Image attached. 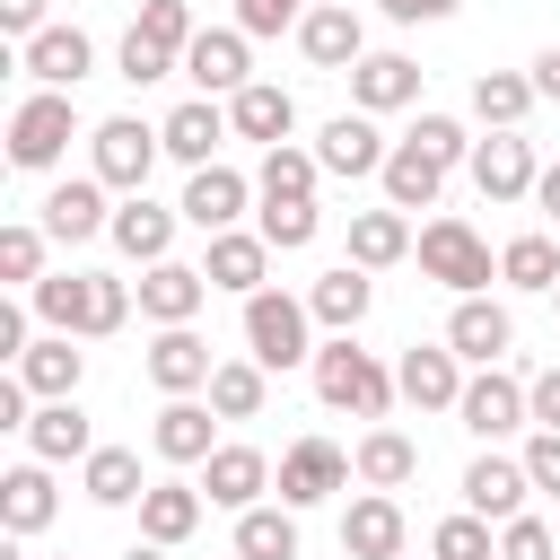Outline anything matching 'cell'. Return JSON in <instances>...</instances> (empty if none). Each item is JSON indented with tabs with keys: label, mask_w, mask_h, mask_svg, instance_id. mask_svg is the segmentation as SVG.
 <instances>
[{
	"label": "cell",
	"mask_w": 560,
	"mask_h": 560,
	"mask_svg": "<svg viewBox=\"0 0 560 560\" xmlns=\"http://www.w3.org/2000/svg\"><path fill=\"white\" fill-rule=\"evenodd\" d=\"M175 219H184V210H158L149 192H131V201L114 210V228H105V236H114V245H122V254L149 271V262H166V245H175Z\"/></svg>",
	"instance_id": "obj_28"
},
{
	"label": "cell",
	"mask_w": 560,
	"mask_h": 560,
	"mask_svg": "<svg viewBox=\"0 0 560 560\" xmlns=\"http://www.w3.org/2000/svg\"><path fill=\"white\" fill-rule=\"evenodd\" d=\"M376 9H385L394 26H429V18H455L464 0H376Z\"/></svg>",
	"instance_id": "obj_53"
},
{
	"label": "cell",
	"mask_w": 560,
	"mask_h": 560,
	"mask_svg": "<svg viewBox=\"0 0 560 560\" xmlns=\"http://www.w3.org/2000/svg\"><path fill=\"white\" fill-rule=\"evenodd\" d=\"M262 376H271V368H254V359H219L210 411H219V420H254V411H262Z\"/></svg>",
	"instance_id": "obj_42"
},
{
	"label": "cell",
	"mask_w": 560,
	"mask_h": 560,
	"mask_svg": "<svg viewBox=\"0 0 560 560\" xmlns=\"http://www.w3.org/2000/svg\"><path fill=\"white\" fill-rule=\"evenodd\" d=\"M472 184H481V201H525V192L542 184L534 140H525V131H490V140H472Z\"/></svg>",
	"instance_id": "obj_9"
},
{
	"label": "cell",
	"mask_w": 560,
	"mask_h": 560,
	"mask_svg": "<svg viewBox=\"0 0 560 560\" xmlns=\"http://www.w3.org/2000/svg\"><path fill=\"white\" fill-rule=\"evenodd\" d=\"M298 52H306L315 70H359V61H368L359 9H306V18H298Z\"/></svg>",
	"instance_id": "obj_20"
},
{
	"label": "cell",
	"mask_w": 560,
	"mask_h": 560,
	"mask_svg": "<svg viewBox=\"0 0 560 560\" xmlns=\"http://www.w3.org/2000/svg\"><path fill=\"white\" fill-rule=\"evenodd\" d=\"M350 481V455L332 446V438H298L289 455H280V508H315V499H332Z\"/></svg>",
	"instance_id": "obj_14"
},
{
	"label": "cell",
	"mask_w": 560,
	"mask_h": 560,
	"mask_svg": "<svg viewBox=\"0 0 560 560\" xmlns=\"http://www.w3.org/2000/svg\"><path fill=\"white\" fill-rule=\"evenodd\" d=\"M315 175H324V166H315V149H289V140H280V149H262L254 192H262V201H315Z\"/></svg>",
	"instance_id": "obj_39"
},
{
	"label": "cell",
	"mask_w": 560,
	"mask_h": 560,
	"mask_svg": "<svg viewBox=\"0 0 560 560\" xmlns=\"http://www.w3.org/2000/svg\"><path fill=\"white\" fill-rule=\"evenodd\" d=\"M350 464H359V481H368V490H402V481L420 472V446H411L402 429H368Z\"/></svg>",
	"instance_id": "obj_36"
},
{
	"label": "cell",
	"mask_w": 560,
	"mask_h": 560,
	"mask_svg": "<svg viewBox=\"0 0 560 560\" xmlns=\"http://www.w3.org/2000/svg\"><path fill=\"white\" fill-rule=\"evenodd\" d=\"M525 481L560 499V429H534V446H525Z\"/></svg>",
	"instance_id": "obj_51"
},
{
	"label": "cell",
	"mask_w": 560,
	"mask_h": 560,
	"mask_svg": "<svg viewBox=\"0 0 560 560\" xmlns=\"http://www.w3.org/2000/svg\"><path fill=\"white\" fill-rule=\"evenodd\" d=\"M245 26H201L192 35V52H184V70H192V88L201 96H236V88H254V61H245Z\"/></svg>",
	"instance_id": "obj_10"
},
{
	"label": "cell",
	"mask_w": 560,
	"mask_h": 560,
	"mask_svg": "<svg viewBox=\"0 0 560 560\" xmlns=\"http://www.w3.org/2000/svg\"><path fill=\"white\" fill-rule=\"evenodd\" d=\"M306 368H315V394H324L332 411H359V420H385V411H394V376H385L350 332H332Z\"/></svg>",
	"instance_id": "obj_2"
},
{
	"label": "cell",
	"mask_w": 560,
	"mask_h": 560,
	"mask_svg": "<svg viewBox=\"0 0 560 560\" xmlns=\"http://www.w3.org/2000/svg\"><path fill=\"white\" fill-rule=\"evenodd\" d=\"M306 298H280V289H254L245 298V350H254V368H298V359H315V341H306Z\"/></svg>",
	"instance_id": "obj_3"
},
{
	"label": "cell",
	"mask_w": 560,
	"mask_h": 560,
	"mask_svg": "<svg viewBox=\"0 0 560 560\" xmlns=\"http://www.w3.org/2000/svg\"><path fill=\"white\" fill-rule=\"evenodd\" d=\"M411 254V219L402 210H350V262L359 271H385Z\"/></svg>",
	"instance_id": "obj_35"
},
{
	"label": "cell",
	"mask_w": 560,
	"mask_h": 560,
	"mask_svg": "<svg viewBox=\"0 0 560 560\" xmlns=\"http://www.w3.org/2000/svg\"><path fill=\"white\" fill-rule=\"evenodd\" d=\"M525 455H472L464 464V508L472 516H499V525H516L525 516Z\"/></svg>",
	"instance_id": "obj_19"
},
{
	"label": "cell",
	"mask_w": 560,
	"mask_h": 560,
	"mask_svg": "<svg viewBox=\"0 0 560 560\" xmlns=\"http://www.w3.org/2000/svg\"><path fill=\"white\" fill-rule=\"evenodd\" d=\"M26 298H35V315H44L52 332H70V341H105V332H122V315H131V280H114V271H44Z\"/></svg>",
	"instance_id": "obj_1"
},
{
	"label": "cell",
	"mask_w": 560,
	"mask_h": 560,
	"mask_svg": "<svg viewBox=\"0 0 560 560\" xmlns=\"http://www.w3.org/2000/svg\"><path fill=\"white\" fill-rule=\"evenodd\" d=\"M158 140H166V158H184V166H219V140H228V114H219L210 96H192V105H175V114L158 122Z\"/></svg>",
	"instance_id": "obj_27"
},
{
	"label": "cell",
	"mask_w": 560,
	"mask_h": 560,
	"mask_svg": "<svg viewBox=\"0 0 560 560\" xmlns=\"http://www.w3.org/2000/svg\"><path fill=\"white\" fill-rule=\"evenodd\" d=\"M306 18V0H236V26L245 35H280V26H298Z\"/></svg>",
	"instance_id": "obj_50"
},
{
	"label": "cell",
	"mask_w": 560,
	"mask_h": 560,
	"mask_svg": "<svg viewBox=\"0 0 560 560\" xmlns=\"http://www.w3.org/2000/svg\"><path fill=\"white\" fill-rule=\"evenodd\" d=\"M429 560H499V542H490V516H472V508L438 516V534H429Z\"/></svg>",
	"instance_id": "obj_44"
},
{
	"label": "cell",
	"mask_w": 560,
	"mask_h": 560,
	"mask_svg": "<svg viewBox=\"0 0 560 560\" xmlns=\"http://www.w3.org/2000/svg\"><path fill=\"white\" fill-rule=\"evenodd\" d=\"M420 271L446 280L455 298H481V280H490L499 262H490V245H481L464 219H429V228H420Z\"/></svg>",
	"instance_id": "obj_6"
},
{
	"label": "cell",
	"mask_w": 560,
	"mask_h": 560,
	"mask_svg": "<svg viewBox=\"0 0 560 560\" xmlns=\"http://www.w3.org/2000/svg\"><path fill=\"white\" fill-rule=\"evenodd\" d=\"M508 341H516V324H508V306H499V298H455V315H446V350H455V359L499 368V359H508Z\"/></svg>",
	"instance_id": "obj_17"
},
{
	"label": "cell",
	"mask_w": 560,
	"mask_h": 560,
	"mask_svg": "<svg viewBox=\"0 0 560 560\" xmlns=\"http://www.w3.org/2000/svg\"><path fill=\"white\" fill-rule=\"evenodd\" d=\"M262 245H271V254L315 245V201H262Z\"/></svg>",
	"instance_id": "obj_45"
},
{
	"label": "cell",
	"mask_w": 560,
	"mask_h": 560,
	"mask_svg": "<svg viewBox=\"0 0 560 560\" xmlns=\"http://www.w3.org/2000/svg\"><path fill=\"white\" fill-rule=\"evenodd\" d=\"M210 429H219V420H210V411H201L192 394H175V402L158 411V429H149V446H158L166 464H210V455H219V438H210Z\"/></svg>",
	"instance_id": "obj_31"
},
{
	"label": "cell",
	"mask_w": 560,
	"mask_h": 560,
	"mask_svg": "<svg viewBox=\"0 0 560 560\" xmlns=\"http://www.w3.org/2000/svg\"><path fill=\"white\" fill-rule=\"evenodd\" d=\"M438 184H446V166L420 140H394V158H385V210H429Z\"/></svg>",
	"instance_id": "obj_34"
},
{
	"label": "cell",
	"mask_w": 560,
	"mask_h": 560,
	"mask_svg": "<svg viewBox=\"0 0 560 560\" xmlns=\"http://www.w3.org/2000/svg\"><path fill=\"white\" fill-rule=\"evenodd\" d=\"M245 201H254V184L236 175V166H192V184H184V219L201 228V236H228L236 219H245Z\"/></svg>",
	"instance_id": "obj_16"
},
{
	"label": "cell",
	"mask_w": 560,
	"mask_h": 560,
	"mask_svg": "<svg viewBox=\"0 0 560 560\" xmlns=\"http://www.w3.org/2000/svg\"><path fill=\"white\" fill-rule=\"evenodd\" d=\"M70 131H79V114H70V96L61 88H35L18 114H9V166H26V175H44V166H61V149H70Z\"/></svg>",
	"instance_id": "obj_4"
},
{
	"label": "cell",
	"mask_w": 560,
	"mask_h": 560,
	"mask_svg": "<svg viewBox=\"0 0 560 560\" xmlns=\"http://www.w3.org/2000/svg\"><path fill=\"white\" fill-rule=\"evenodd\" d=\"M122 560H166V551H158V542H131V551H122Z\"/></svg>",
	"instance_id": "obj_57"
},
{
	"label": "cell",
	"mask_w": 560,
	"mask_h": 560,
	"mask_svg": "<svg viewBox=\"0 0 560 560\" xmlns=\"http://www.w3.org/2000/svg\"><path fill=\"white\" fill-rule=\"evenodd\" d=\"M18 70H26L35 88H61V96H70V88L96 70V44H88L79 26H44L35 44H18Z\"/></svg>",
	"instance_id": "obj_15"
},
{
	"label": "cell",
	"mask_w": 560,
	"mask_h": 560,
	"mask_svg": "<svg viewBox=\"0 0 560 560\" xmlns=\"http://www.w3.org/2000/svg\"><path fill=\"white\" fill-rule=\"evenodd\" d=\"M52 508H61V499H52V472H44V464H9V472H0V525H9L18 542L44 534Z\"/></svg>",
	"instance_id": "obj_32"
},
{
	"label": "cell",
	"mask_w": 560,
	"mask_h": 560,
	"mask_svg": "<svg viewBox=\"0 0 560 560\" xmlns=\"http://www.w3.org/2000/svg\"><path fill=\"white\" fill-rule=\"evenodd\" d=\"M534 96H551V105H560V44L534 61Z\"/></svg>",
	"instance_id": "obj_55"
},
{
	"label": "cell",
	"mask_w": 560,
	"mask_h": 560,
	"mask_svg": "<svg viewBox=\"0 0 560 560\" xmlns=\"http://www.w3.org/2000/svg\"><path fill=\"white\" fill-rule=\"evenodd\" d=\"M140 368H149V385H158V394H201V385L219 376V359H210V341H201L192 324H166V332L149 341V359H140Z\"/></svg>",
	"instance_id": "obj_13"
},
{
	"label": "cell",
	"mask_w": 560,
	"mask_h": 560,
	"mask_svg": "<svg viewBox=\"0 0 560 560\" xmlns=\"http://www.w3.org/2000/svg\"><path fill=\"white\" fill-rule=\"evenodd\" d=\"M9 376H18L26 394H44V402H70V394H79V376H88V350H79L70 332H44Z\"/></svg>",
	"instance_id": "obj_21"
},
{
	"label": "cell",
	"mask_w": 560,
	"mask_h": 560,
	"mask_svg": "<svg viewBox=\"0 0 560 560\" xmlns=\"http://www.w3.org/2000/svg\"><path fill=\"white\" fill-rule=\"evenodd\" d=\"M525 411H534V429H560V368L525 376Z\"/></svg>",
	"instance_id": "obj_52"
},
{
	"label": "cell",
	"mask_w": 560,
	"mask_h": 560,
	"mask_svg": "<svg viewBox=\"0 0 560 560\" xmlns=\"http://www.w3.org/2000/svg\"><path fill=\"white\" fill-rule=\"evenodd\" d=\"M525 105H534V79H516V70H481V79H472V114H481L490 131H516Z\"/></svg>",
	"instance_id": "obj_40"
},
{
	"label": "cell",
	"mask_w": 560,
	"mask_h": 560,
	"mask_svg": "<svg viewBox=\"0 0 560 560\" xmlns=\"http://www.w3.org/2000/svg\"><path fill=\"white\" fill-rule=\"evenodd\" d=\"M88 158H96V184H105V192H149V166L166 158V140H158L149 122L114 114V122L88 131Z\"/></svg>",
	"instance_id": "obj_5"
},
{
	"label": "cell",
	"mask_w": 560,
	"mask_h": 560,
	"mask_svg": "<svg viewBox=\"0 0 560 560\" xmlns=\"http://www.w3.org/2000/svg\"><path fill=\"white\" fill-rule=\"evenodd\" d=\"M0 280H18V289H35L44 280V228H0Z\"/></svg>",
	"instance_id": "obj_46"
},
{
	"label": "cell",
	"mask_w": 560,
	"mask_h": 560,
	"mask_svg": "<svg viewBox=\"0 0 560 560\" xmlns=\"http://www.w3.org/2000/svg\"><path fill=\"white\" fill-rule=\"evenodd\" d=\"M499 280H508V289H560V245H551V236H508Z\"/></svg>",
	"instance_id": "obj_41"
},
{
	"label": "cell",
	"mask_w": 560,
	"mask_h": 560,
	"mask_svg": "<svg viewBox=\"0 0 560 560\" xmlns=\"http://www.w3.org/2000/svg\"><path fill=\"white\" fill-rule=\"evenodd\" d=\"M420 96V61L411 52H368L359 70H350V105L359 114H394V105H411Z\"/></svg>",
	"instance_id": "obj_23"
},
{
	"label": "cell",
	"mask_w": 560,
	"mask_h": 560,
	"mask_svg": "<svg viewBox=\"0 0 560 560\" xmlns=\"http://www.w3.org/2000/svg\"><path fill=\"white\" fill-rule=\"evenodd\" d=\"M236 560H298V508H245L236 516Z\"/></svg>",
	"instance_id": "obj_38"
},
{
	"label": "cell",
	"mask_w": 560,
	"mask_h": 560,
	"mask_svg": "<svg viewBox=\"0 0 560 560\" xmlns=\"http://www.w3.org/2000/svg\"><path fill=\"white\" fill-rule=\"evenodd\" d=\"M201 298H210V271H201V262H175V254H166V262L140 271V315H149L158 332H166V324H192Z\"/></svg>",
	"instance_id": "obj_12"
},
{
	"label": "cell",
	"mask_w": 560,
	"mask_h": 560,
	"mask_svg": "<svg viewBox=\"0 0 560 560\" xmlns=\"http://www.w3.org/2000/svg\"><path fill=\"white\" fill-rule=\"evenodd\" d=\"M192 525H201V490H192V481H149V490H140V534H149L158 551H175Z\"/></svg>",
	"instance_id": "obj_33"
},
{
	"label": "cell",
	"mask_w": 560,
	"mask_h": 560,
	"mask_svg": "<svg viewBox=\"0 0 560 560\" xmlns=\"http://www.w3.org/2000/svg\"><path fill=\"white\" fill-rule=\"evenodd\" d=\"M368 306H376V280H368L359 262H332V271L306 289V315H315V324H332V332H359V315H368Z\"/></svg>",
	"instance_id": "obj_30"
},
{
	"label": "cell",
	"mask_w": 560,
	"mask_h": 560,
	"mask_svg": "<svg viewBox=\"0 0 560 560\" xmlns=\"http://www.w3.org/2000/svg\"><path fill=\"white\" fill-rule=\"evenodd\" d=\"M262 490H271V455L262 446H219L210 464H201V499L210 508H262Z\"/></svg>",
	"instance_id": "obj_18"
},
{
	"label": "cell",
	"mask_w": 560,
	"mask_h": 560,
	"mask_svg": "<svg viewBox=\"0 0 560 560\" xmlns=\"http://www.w3.org/2000/svg\"><path fill=\"white\" fill-rule=\"evenodd\" d=\"M551 298H560V289H551Z\"/></svg>",
	"instance_id": "obj_59"
},
{
	"label": "cell",
	"mask_w": 560,
	"mask_h": 560,
	"mask_svg": "<svg viewBox=\"0 0 560 560\" xmlns=\"http://www.w3.org/2000/svg\"><path fill=\"white\" fill-rule=\"evenodd\" d=\"M499 560H560V551H551V525H542V516L499 525Z\"/></svg>",
	"instance_id": "obj_48"
},
{
	"label": "cell",
	"mask_w": 560,
	"mask_h": 560,
	"mask_svg": "<svg viewBox=\"0 0 560 560\" xmlns=\"http://www.w3.org/2000/svg\"><path fill=\"white\" fill-rule=\"evenodd\" d=\"M289 122H298V96H289V88H271V79H254V88H236V96H228V131H236V140L280 149V140H289Z\"/></svg>",
	"instance_id": "obj_24"
},
{
	"label": "cell",
	"mask_w": 560,
	"mask_h": 560,
	"mask_svg": "<svg viewBox=\"0 0 560 560\" xmlns=\"http://www.w3.org/2000/svg\"><path fill=\"white\" fill-rule=\"evenodd\" d=\"M201 271H210V289H236V298H254V289H262V271H271V245H262V228H254V236H245V228L210 236Z\"/></svg>",
	"instance_id": "obj_29"
},
{
	"label": "cell",
	"mask_w": 560,
	"mask_h": 560,
	"mask_svg": "<svg viewBox=\"0 0 560 560\" xmlns=\"http://www.w3.org/2000/svg\"><path fill=\"white\" fill-rule=\"evenodd\" d=\"M385 158H394V149H385V131H376V114H332L324 140H315V166H324V175H350V184H359V175H385Z\"/></svg>",
	"instance_id": "obj_11"
},
{
	"label": "cell",
	"mask_w": 560,
	"mask_h": 560,
	"mask_svg": "<svg viewBox=\"0 0 560 560\" xmlns=\"http://www.w3.org/2000/svg\"><path fill=\"white\" fill-rule=\"evenodd\" d=\"M341 551H350V560H402V508H394V490L350 499V516H341Z\"/></svg>",
	"instance_id": "obj_22"
},
{
	"label": "cell",
	"mask_w": 560,
	"mask_h": 560,
	"mask_svg": "<svg viewBox=\"0 0 560 560\" xmlns=\"http://www.w3.org/2000/svg\"><path fill=\"white\" fill-rule=\"evenodd\" d=\"M166 70H184V61L158 52L149 35H122V79H131V88H149V79H166Z\"/></svg>",
	"instance_id": "obj_49"
},
{
	"label": "cell",
	"mask_w": 560,
	"mask_h": 560,
	"mask_svg": "<svg viewBox=\"0 0 560 560\" xmlns=\"http://www.w3.org/2000/svg\"><path fill=\"white\" fill-rule=\"evenodd\" d=\"M411 140H420V149H429L438 166H455V158H472V140H464V122H455V114H420V122H411Z\"/></svg>",
	"instance_id": "obj_47"
},
{
	"label": "cell",
	"mask_w": 560,
	"mask_h": 560,
	"mask_svg": "<svg viewBox=\"0 0 560 560\" xmlns=\"http://www.w3.org/2000/svg\"><path fill=\"white\" fill-rule=\"evenodd\" d=\"M0 26H9L18 44H35V35H44V0H0Z\"/></svg>",
	"instance_id": "obj_54"
},
{
	"label": "cell",
	"mask_w": 560,
	"mask_h": 560,
	"mask_svg": "<svg viewBox=\"0 0 560 560\" xmlns=\"http://www.w3.org/2000/svg\"><path fill=\"white\" fill-rule=\"evenodd\" d=\"M79 490H88L96 508H131L149 481H140V455H131V446H96V455L79 464Z\"/></svg>",
	"instance_id": "obj_37"
},
{
	"label": "cell",
	"mask_w": 560,
	"mask_h": 560,
	"mask_svg": "<svg viewBox=\"0 0 560 560\" xmlns=\"http://www.w3.org/2000/svg\"><path fill=\"white\" fill-rule=\"evenodd\" d=\"M96 228H114V210H105V184H96V175H70V184H52V192H44V236L79 245V236H96Z\"/></svg>",
	"instance_id": "obj_25"
},
{
	"label": "cell",
	"mask_w": 560,
	"mask_h": 560,
	"mask_svg": "<svg viewBox=\"0 0 560 560\" xmlns=\"http://www.w3.org/2000/svg\"><path fill=\"white\" fill-rule=\"evenodd\" d=\"M394 394L420 402V411H455V402H464V359H455L446 341H411V350L394 359Z\"/></svg>",
	"instance_id": "obj_7"
},
{
	"label": "cell",
	"mask_w": 560,
	"mask_h": 560,
	"mask_svg": "<svg viewBox=\"0 0 560 560\" xmlns=\"http://www.w3.org/2000/svg\"><path fill=\"white\" fill-rule=\"evenodd\" d=\"M0 560H26V551H18V534H9V542H0Z\"/></svg>",
	"instance_id": "obj_58"
},
{
	"label": "cell",
	"mask_w": 560,
	"mask_h": 560,
	"mask_svg": "<svg viewBox=\"0 0 560 560\" xmlns=\"http://www.w3.org/2000/svg\"><path fill=\"white\" fill-rule=\"evenodd\" d=\"M26 446H35V464H88L96 455V429H88V411H79V394L70 402H35V420H26Z\"/></svg>",
	"instance_id": "obj_26"
},
{
	"label": "cell",
	"mask_w": 560,
	"mask_h": 560,
	"mask_svg": "<svg viewBox=\"0 0 560 560\" xmlns=\"http://www.w3.org/2000/svg\"><path fill=\"white\" fill-rule=\"evenodd\" d=\"M455 420L490 446V438H508V429H525L534 411H525V376H508V368H481V376H464V402H455Z\"/></svg>",
	"instance_id": "obj_8"
},
{
	"label": "cell",
	"mask_w": 560,
	"mask_h": 560,
	"mask_svg": "<svg viewBox=\"0 0 560 560\" xmlns=\"http://www.w3.org/2000/svg\"><path fill=\"white\" fill-rule=\"evenodd\" d=\"M131 35H149L158 52H175V61H184L201 26H192V0H140V18H131Z\"/></svg>",
	"instance_id": "obj_43"
},
{
	"label": "cell",
	"mask_w": 560,
	"mask_h": 560,
	"mask_svg": "<svg viewBox=\"0 0 560 560\" xmlns=\"http://www.w3.org/2000/svg\"><path fill=\"white\" fill-rule=\"evenodd\" d=\"M534 201H542V219H560V166H542V184H534Z\"/></svg>",
	"instance_id": "obj_56"
}]
</instances>
